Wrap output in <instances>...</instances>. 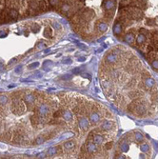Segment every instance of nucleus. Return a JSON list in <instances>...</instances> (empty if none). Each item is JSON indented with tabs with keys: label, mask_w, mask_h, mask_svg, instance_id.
Segmentation results:
<instances>
[{
	"label": "nucleus",
	"mask_w": 158,
	"mask_h": 159,
	"mask_svg": "<svg viewBox=\"0 0 158 159\" xmlns=\"http://www.w3.org/2000/svg\"><path fill=\"white\" fill-rule=\"evenodd\" d=\"M42 76V74L40 73V72H36V74H35V77H41Z\"/></svg>",
	"instance_id": "nucleus-37"
},
{
	"label": "nucleus",
	"mask_w": 158,
	"mask_h": 159,
	"mask_svg": "<svg viewBox=\"0 0 158 159\" xmlns=\"http://www.w3.org/2000/svg\"><path fill=\"white\" fill-rule=\"evenodd\" d=\"M44 142H45V138H44L43 136H38V137L34 140V144H35V145L43 144Z\"/></svg>",
	"instance_id": "nucleus-21"
},
{
	"label": "nucleus",
	"mask_w": 158,
	"mask_h": 159,
	"mask_svg": "<svg viewBox=\"0 0 158 159\" xmlns=\"http://www.w3.org/2000/svg\"><path fill=\"white\" fill-rule=\"evenodd\" d=\"M104 7H105V9H106L107 11L112 10V9L114 8V2H113L112 0H107V1L105 2Z\"/></svg>",
	"instance_id": "nucleus-13"
},
{
	"label": "nucleus",
	"mask_w": 158,
	"mask_h": 159,
	"mask_svg": "<svg viewBox=\"0 0 158 159\" xmlns=\"http://www.w3.org/2000/svg\"><path fill=\"white\" fill-rule=\"evenodd\" d=\"M38 49H45L46 47H47V43L46 42H39V43L37 44V46H36Z\"/></svg>",
	"instance_id": "nucleus-24"
},
{
	"label": "nucleus",
	"mask_w": 158,
	"mask_h": 159,
	"mask_svg": "<svg viewBox=\"0 0 158 159\" xmlns=\"http://www.w3.org/2000/svg\"><path fill=\"white\" fill-rule=\"evenodd\" d=\"M134 139H135V141L137 142H143L144 141V137H143V134L141 133V132H135V134H134Z\"/></svg>",
	"instance_id": "nucleus-19"
},
{
	"label": "nucleus",
	"mask_w": 158,
	"mask_h": 159,
	"mask_svg": "<svg viewBox=\"0 0 158 159\" xmlns=\"http://www.w3.org/2000/svg\"><path fill=\"white\" fill-rule=\"evenodd\" d=\"M79 129L83 131H86L90 128V119H88L85 116H81L78 118Z\"/></svg>",
	"instance_id": "nucleus-2"
},
{
	"label": "nucleus",
	"mask_w": 158,
	"mask_h": 159,
	"mask_svg": "<svg viewBox=\"0 0 158 159\" xmlns=\"http://www.w3.org/2000/svg\"><path fill=\"white\" fill-rule=\"evenodd\" d=\"M50 49H46V50H45V51H44V53H48V52H50Z\"/></svg>",
	"instance_id": "nucleus-39"
},
{
	"label": "nucleus",
	"mask_w": 158,
	"mask_h": 159,
	"mask_svg": "<svg viewBox=\"0 0 158 159\" xmlns=\"http://www.w3.org/2000/svg\"><path fill=\"white\" fill-rule=\"evenodd\" d=\"M144 86L148 90H152L155 87V81L151 77H146L144 80Z\"/></svg>",
	"instance_id": "nucleus-5"
},
{
	"label": "nucleus",
	"mask_w": 158,
	"mask_h": 159,
	"mask_svg": "<svg viewBox=\"0 0 158 159\" xmlns=\"http://www.w3.org/2000/svg\"><path fill=\"white\" fill-rule=\"evenodd\" d=\"M56 153H57V148H56V147L50 148V149L48 150V152H47V154H48L50 157H52V156L56 155Z\"/></svg>",
	"instance_id": "nucleus-16"
},
{
	"label": "nucleus",
	"mask_w": 158,
	"mask_h": 159,
	"mask_svg": "<svg viewBox=\"0 0 158 159\" xmlns=\"http://www.w3.org/2000/svg\"><path fill=\"white\" fill-rule=\"evenodd\" d=\"M74 146H75V143L73 142V141H67V142H65L64 143V148L66 150H72L73 148H74Z\"/></svg>",
	"instance_id": "nucleus-15"
},
{
	"label": "nucleus",
	"mask_w": 158,
	"mask_h": 159,
	"mask_svg": "<svg viewBox=\"0 0 158 159\" xmlns=\"http://www.w3.org/2000/svg\"><path fill=\"white\" fill-rule=\"evenodd\" d=\"M8 101H9V98L6 94H0V105L4 106L7 104Z\"/></svg>",
	"instance_id": "nucleus-17"
},
{
	"label": "nucleus",
	"mask_w": 158,
	"mask_h": 159,
	"mask_svg": "<svg viewBox=\"0 0 158 159\" xmlns=\"http://www.w3.org/2000/svg\"><path fill=\"white\" fill-rule=\"evenodd\" d=\"M112 142H106L105 144H104V149L105 150H111V148H112Z\"/></svg>",
	"instance_id": "nucleus-23"
},
{
	"label": "nucleus",
	"mask_w": 158,
	"mask_h": 159,
	"mask_svg": "<svg viewBox=\"0 0 158 159\" xmlns=\"http://www.w3.org/2000/svg\"><path fill=\"white\" fill-rule=\"evenodd\" d=\"M52 26H53V28H54V29H56V30H61V28H62V26H61V25L56 21L52 22Z\"/></svg>",
	"instance_id": "nucleus-25"
},
{
	"label": "nucleus",
	"mask_w": 158,
	"mask_h": 159,
	"mask_svg": "<svg viewBox=\"0 0 158 159\" xmlns=\"http://www.w3.org/2000/svg\"><path fill=\"white\" fill-rule=\"evenodd\" d=\"M106 60H107V63L110 64V65H112V64H115L117 61H118V56H117V53L116 52H111V53H109L106 57Z\"/></svg>",
	"instance_id": "nucleus-6"
},
{
	"label": "nucleus",
	"mask_w": 158,
	"mask_h": 159,
	"mask_svg": "<svg viewBox=\"0 0 158 159\" xmlns=\"http://www.w3.org/2000/svg\"><path fill=\"white\" fill-rule=\"evenodd\" d=\"M140 33H142L144 35H147L149 34V32H148V30H146L145 28H142V29H140Z\"/></svg>",
	"instance_id": "nucleus-27"
},
{
	"label": "nucleus",
	"mask_w": 158,
	"mask_h": 159,
	"mask_svg": "<svg viewBox=\"0 0 158 159\" xmlns=\"http://www.w3.org/2000/svg\"><path fill=\"white\" fill-rule=\"evenodd\" d=\"M135 40H136L137 45H141V44H143L146 42V36L144 35V34H142V33H139V34L136 36Z\"/></svg>",
	"instance_id": "nucleus-12"
},
{
	"label": "nucleus",
	"mask_w": 158,
	"mask_h": 159,
	"mask_svg": "<svg viewBox=\"0 0 158 159\" xmlns=\"http://www.w3.org/2000/svg\"><path fill=\"white\" fill-rule=\"evenodd\" d=\"M62 78H63L64 80L70 79V78H71V75H65V76H62Z\"/></svg>",
	"instance_id": "nucleus-35"
},
{
	"label": "nucleus",
	"mask_w": 158,
	"mask_h": 159,
	"mask_svg": "<svg viewBox=\"0 0 158 159\" xmlns=\"http://www.w3.org/2000/svg\"><path fill=\"white\" fill-rule=\"evenodd\" d=\"M21 70H22V66H19L18 68L15 69V72H21Z\"/></svg>",
	"instance_id": "nucleus-33"
},
{
	"label": "nucleus",
	"mask_w": 158,
	"mask_h": 159,
	"mask_svg": "<svg viewBox=\"0 0 158 159\" xmlns=\"http://www.w3.org/2000/svg\"><path fill=\"white\" fill-rule=\"evenodd\" d=\"M124 40H125V42H127V43L132 44L133 43V41H134V35H133L132 33H128V34H126Z\"/></svg>",
	"instance_id": "nucleus-14"
},
{
	"label": "nucleus",
	"mask_w": 158,
	"mask_h": 159,
	"mask_svg": "<svg viewBox=\"0 0 158 159\" xmlns=\"http://www.w3.org/2000/svg\"><path fill=\"white\" fill-rule=\"evenodd\" d=\"M140 150L142 152H147L150 150V146L148 145V143H143L140 145Z\"/></svg>",
	"instance_id": "nucleus-20"
},
{
	"label": "nucleus",
	"mask_w": 158,
	"mask_h": 159,
	"mask_svg": "<svg viewBox=\"0 0 158 159\" xmlns=\"http://www.w3.org/2000/svg\"><path fill=\"white\" fill-rule=\"evenodd\" d=\"M40 25L39 24H37V23H33L32 25V28H31V30H32V32H33V33H36V32H38L39 31H40Z\"/></svg>",
	"instance_id": "nucleus-18"
},
{
	"label": "nucleus",
	"mask_w": 158,
	"mask_h": 159,
	"mask_svg": "<svg viewBox=\"0 0 158 159\" xmlns=\"http://www.w3.org/2000/svg\"><path fill=\"white\" fill-rule=\"evenodd\" d=\"M77 46H78L79 48H82V49H87V46H85L84 44H82V43H77Z\"/></svg>",
	"instance_id": "nucleus-31"
},
{
	"label": "nucleus",
	"mask_w": 158,
	"mask_h": 159,
	"mask_svg": "<svg viewBox=\"0 0 158 159\" xmlns=\"http://www.w3.org/2000/svg\"><path fill=\"white\" fill-rule=\"evenodd\" d=\"M44 36L47 37V38H51L53 36V32H52V29L50 27H47L44 30Z\"/></svg>",
	"instance_id": "nucleus-11"
},
{
	"label": "nucleus",
	"mask_w": 158,
	"mask_h": 159,
	"mask_svg": "<svg viewBox=\"0 0 158 159\" xmlns=\"http://www.w3.org/2000/svg\"><path fill=\"white\" fill-rule=\"evenodd\" d=\"M62 62L64 63V64H72V59L71 58H67V59H63L62 60Z\"/></svg>",
	"instance_id": "nucleus-28"
},
{
	"label": "nucleus",
	"mask_w": 158,
	"mask_h": 159,
	"mask_svg": "<svg viewBox=\"0 0 158 159\" xmlns=\"http://www.w3.org/2000/svg\"><path fill=\"white\" fill-rule=\"evenodd\" d=\"M151 64L154 70H158V59H152L151 61Z\"/></svg>",
	"instance_id": "nucleus-22"
},
{
	"label": "nucleus",
	"mask_w": 158,
	"mask_h": 159,
	"mask_svg": "<svg viewBox=\"0 0 158 159\" xmlns=\"http://www.w3.org/2000/svg\"><path fill=\"white\" fill-rule=\"evenodd\" d=\"M16 60H17V59H16V58H14V59H13V60H11V61H10V62H9V66L13 65V64H14V63H15V61H16Z\"/></svg>",
	"instance_id": "nucleus-32"
},
{
	"label": "nucleus",
	"mask_w": 158,
	"mask_h": 159,
	"mask_svg": "<svg viewBox=\"0 0 158 159\" xmlns=\"http://www.w3.org/2000/svg\"><path fill=\"white\" fill-rule=\"evenodd\" d=\"M50 111V108L47 104H40L36 108V113L41 116H46Z\"/></svg>",
	"instance_id": "nucleus-4"
},
{
	"label": "nucleus",
	"mask_w": 158,
	"mask_h": 159,
	"mask_svg": "<svg viewBox=\"0 0 158 159\" xmlns=\"http://www.w3.org/2000/svg\"><path fill=\"white\" fill-rule=\"evenodd\" d=\"M5 35H6V32H3V31H1V32H0V36H5Z\"/></svg>",
	"instance_id": "nucleus-36"
},
{
	"label": "nucleus",
	"mask_w": 158,
	"mask_h": 159,
	"mask_svg": "<svg viewBox=\"0 0 158 159\" xmlns=\"http://www.w3.org/2000/svg\"><path fill=\"white\" fill-rule=\"evenodd\" d=\"M37 156H38V157H41V158H44V156H45V154H44V153H40V154H38Z\"/></svg>",
	"instance_id": "nucleus-38"
},
{
	"label": "nucleus",
	"mask_w": 158,
	"mask_h": 159,
	"mask_svg": "<svg viewBox=\"0 0 158 159\" xmlns=\"http://www.w3.org/2000/svg\"><path fill=\"white\" fill-rule=\"evenodd\" d=\"M114 128H115L114 122L111 121V120H108V119L104 120L100 126V130H104V131H108V130H112V129H114Z\"/></svg>",
	"instance_id": "nucleus-3"
},
{
	"label": "nucleus",
	"mask_w": 158,
	"mask_h": 159,
	"mask_svg": "<svg viewBox=\"0 0 158 159\" xmlns=\"http://www.w3.org/2000/svg\"><path fill=\"white\" fill-rule=\"evenodd\" d=\"M89 119L93 125H96L97 123H99L101 121V113L99 112V111H93L92 112H90Z\"/></svg>",
	"instance_id": "nucleus-1"
},
{
	"label": "nucleus",
	"mask_w": 158,
	"mask_h": 159,
	"mask_svg": "<svg viewBox=\"0 0 158 159\" xmlns=\"http://www.w3.org/2000/svg\"><path fill=\"white\" fill-rule=\"evenodd\" d=\"M121 32H122V26H121V24L119 22H116L114 24V26H113V32H114V34L116 36L119 35L121 33Z\"/></svg>",
	"instance_id": "nucleus-9"
},
{
	"label": "nucleus",
	"mask_w": 158,
	"mask_h": 159,
	"mask_svg": "<svg viewBox=\"0 0 158 159\" xmlns=\"http://www.w3.org/2000/svg\"><path fill=\"white\" fill-rule=\"evenodd\" d=\"M61 117L64 119L66 122H71L73 119L72 113L71 112V111H69V110H62V115H61Z\"/></svg>",
	"instance_id": "nucleus-7"
},
{
	"label": "nucleus",
	"mask_w": 158,
	"mask_h": 159,
	"mask_svg": "<svg viewBox=\"0 0 158 159\" xmlns=\"http://www.w3.org/2000/svg\"><path fill=\"white\" fill-rule=\"evenodd\" d=\"M24 101L26 102L28 105H32V104H33L34 101H35V96H34V94H28L25 95V97H24Z\"/></svg>",
	"instance_id": "nucleus-8"
},
{
	"label": "nucleus",
	"mask_w": 158,
	"mask_h": 159,
	"mask_svg": "<svg viewBox=\"0 0 158 159\" xmlns=\"http://www.w3.org/2000/svg\"><path fill=\"white\" fill-rule=\"evenodd\" d=\"M97 29L99 32H106L107 30H108V25L105 23V22H99L98 24H97Z\"/></svg>",
	"instance_id": "nucleus-10"
},
{
	"label": "nucleus",
	"mask_w": 158,
	"mask_h": 159,
	"mask_svg": "<svg viewBox=\"0 0 158 159\" xmlns=\"http://www.w3.org/2000/svg\"><path fill=\"white\" fill-rule=\"evenodd\" d=\"M154 23H155V22L153 21V20H151V19H149V20L147 21V24H148L149 26H152V25H154Z\"/></svg>",
	"instance_id": "nucleus-30"
},
{
	"label": "nucleus",
	"mask_w": 158,
	"mask_h": 159,
	"mask_svg": "<svg viewBox=\"0 0 158 159\" xmlns=\"http://www.w3.org/2000/svg\"><path fill=\"white\" fill-rule=\"evenodd\" d=\"M14 87H15V85H10V86H9V88H10V89H11V88H14Z\"/></svg>",
	"instance_id": "nucleus-40"
},
{
	"label": "nucleus",
	"mask_w": 158,
	"mask_h": 159,
	"mask_svg": "<svg viewBox=\"0 0 158 159\" xmlns=\"http://www.w3.org/2000/svg\"><path fill=\"white\" fill-rule=\"evenodd\" d=\"M39 66V63L38 62H34V63H32L31 65L29 66V69H35Z\"/></svg>",
	"instance_id": "nucleus-26"
},
{
	"label": "nucleus",
	"mask_w": 158,
	"mask_h": 159,
	"mask_svg": "<svg viewBox=\"0 0 158 159\" xmlns=\"http://www.w3.org/2000/svg\"><path fill=\"white\" fill-rule=\"evenodd\" d=\"M77 60H78V61H80V62H84V61H86V58H85V57H79Z\"/></svg>",
	"instance_id": "nucleus-34"
},
{
	"label": "nucleus",
	"mask_w": 158,
	"mask_h": 159,
	"mask_svg": "<svg viewBox=\"0 0 158 159\" xmlns=\"http://www.w3.org/2000/svg\"><path fill=\"white\" fill-rule=\"evenodd\" d=\"M81 72V68H75L72 70V73H79Z\"/></svg>",
	"instance_id": "nucleus-29"
}]
</instances>
